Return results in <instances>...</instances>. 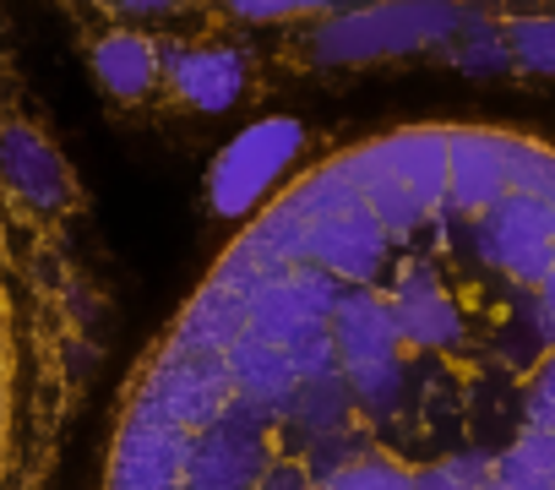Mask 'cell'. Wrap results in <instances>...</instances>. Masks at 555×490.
<instances>
[{
    "mask_svg": "<svg viewBox=\"0 0 555 490\" xmlns=\"http://www.w3.org/2000/svg\"><path fill=\"white\" fill-rule=\"evenodd\" d=\"M512 66L528 77H555V17H512L506 28Z\"/></svg>",
    "mask_w": 555,
    "mask_h": 490,
    "instance_id": "cell-7",
    "label": "cell"
},
{
    "mask_svg": "<svg viewBox=\"0 0 555 490\" xmlns=\"http://www.w3.org/2000/svg\"><path fill=\"white\" fill-rule=\"evenodd\" d=\"M468 12L457 0H371L360 12H344L317 28L306 44L311 61L322 66H365V61H392L414 50H441L457 39Z\"/></svg>",
    "mask_w": 555,
    "mask_h": 490,
    "instance_id": "cell-2",
    "label": "cell"
},
{
    "mask_svg": "<svg viewBox=\"0 0 555 490\" xmlns=\"http://www.w3.org/2000/svg\"><path fill=\"white\" fill-rule=\"evenodd\" d=\"M447 61H452L457 72H468V77H501V72H512L506 34L490 28L485 17H468V23L457 28V39L447 44Z\"/></svg>",
    "mask_w": 555,
    "mask_h": 490,
    "instance_id": "cell-6",
    "label": "cell"
},
{
    "mask_svg": "<svg viewBox=\"0 0 555 490\" xmlns=\"http://www.w3.org/2000/svg\"><path fill=\"white\" fill-rule=\"evenodd\" d=\"M93 77L109 99L142 104L164 82V44L137 34V28H115V34L93 39Z\"/></svg>",
    "mask_w": 555,
    "mask_h": 490,
    "instance_id": "cell-5",
    "label": "cell"
},
{
    "mask_svg": "<svg viewBox=\"0 0 555 490\" xmlns=\"http://www.w3.org/2000/svg\"><path fill=\"white\" fill-rule=\"evenodd\" d=\"M99 7H109L120 17H169L180 0H99Z\"/></svg>",
    "mask_w": 555,
    "mask_h": 490,
    "instance_id": "cell-9",
    "label": "cell"
},
{
    "mask_svg": "<svg viewBox=\"0 0 555 490\" xmlns=\"http://www.w3.org/2000/svg\"><path fill=\"white\" fill-rule=\"evenodd\" d=\"M99 354L104 300L77 218L0 175V490H55Z\"/></svg>",
    "mask_w": 555,
    "mask_h": 490,
    "instance_id": "cell-1",
    "label": "cell"
},
{
    "mask_svg": "<svg viewBox=\"0 0 555 490\" xmlns=\"http://www.w3.org/2000/svg\"><path fill=\"white\" fill-rule=\"evenodd\" d=\"M306 147V131L300 120H256L245 126L212 164V207L240 218V212H256L267 185L284 180V169L300 158Z\"/></svg>",
    "mask_w": 555,
    "mask_h": 490,
    "instance_id": "cell-3",
    "label": "cell"
},
{
    "mask_svg": "<svg viewBox=\"0 0 555 490\" xmlns=\"http://www.w3.org/2000/svg\"><path fill=\"white\" fill-rule=\"evenodd\" d=\"M164 82L175 88L180 104L202 109V115H223L240 104L245 93V55L229 44H169L164 50Z\"/></svg>",
    "mask_w": 555,
    "mask_h": 490,
    "instance_id": "cell-4",
    "label": "cell"
},
{
    "mask_svg": "<svg viewBox=\"0 0 555 490\" xmlns=\"http://www.w3.org/2000/svg\"><path fill=\"white\" fill-rule=\"evenodd\" d=\"M223 12L245 17V23H284V17H306V12H333V7H354V0H218Z\"/></svg>",
    "mask_w": 555,
    "mask_h": 490,
    "instance_id": "cell-8",
    "label": "cell"
}]
</instances>
